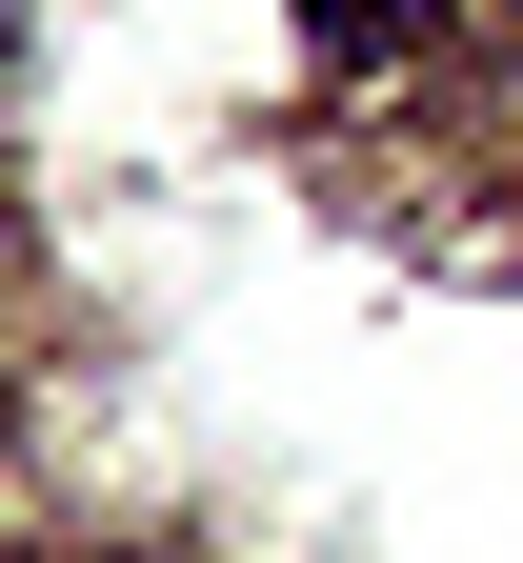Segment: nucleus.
Here are the masks:
<instances>
[{"instance_id":"nucleus-1","label":"nucleus","mask_w":523,"mask_h":563,"mask_svg":"<svg viewBox=\"0 0 523 563\" xmlns=\"http://www.w3.org/2000/svg\"><path fill=\"white\" fill-rule=\"evenodd\" d=\"M303 21H323V41L362 60V41H423V21H443V0H303Z\"/></svg>"}]
</instances>
